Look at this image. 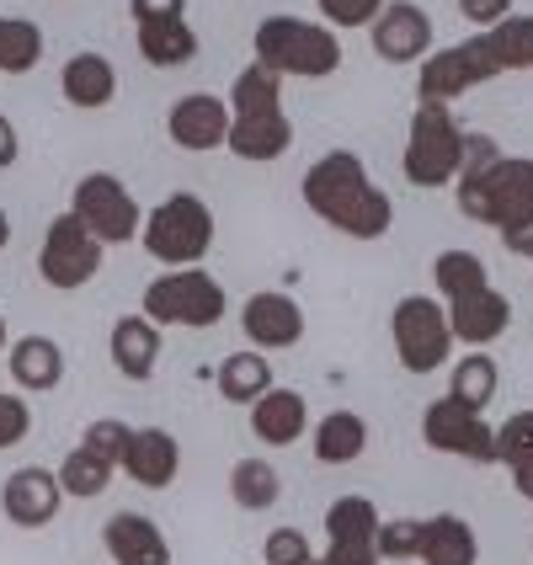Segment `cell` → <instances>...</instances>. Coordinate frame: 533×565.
I'll return each mask as SVG.
<instances>
[{
    "instance_id": "cell-20",
    "label": "cell",
    "mask_w": 533,
    "mask_h": 565,
    "mask_svg": "<svg viewBox=\"0 0 533 565\" xmlns=\"http://www.w3.org/2000/svg\"><path fill=\"white\" fill-rule=\"evenodd\" d=\"M60 92L70 107H81V113H96V107H107L113 96H118V70L107 54H75V60L60 70Z\"/></svg>"
},
{
    "instance_id": "cell-4",
    "label": "cell",
    "mask_w": 533,
    "mask_h": 565,
    "mask_svg": "<svg viewBox=\"0 0 533 565\" xmlns=\"http://www.w3.org/2000/svg\"><path fill=\"white\" fill-rule=\"evenodd\" d=\"M459 214L475 224H497L502 235L533 224V160L502 156L480 182L459 188Z\"/></svg>"
},
{
    "instance_id": "cell-1",
    "label": "cell",
    "mask_w": 533,
    "mask_h": 565,
    "mask_svg": "<svg viewBox=\"0 0 533 565\" xmlns=\"http://www.w3.org/2000/svg\"><path fill=\"white\" fill-rule=\"evenodd\" d=\"M256 64H267L273 75H294V81H326L342 70V38L320 22H305V17H262L256 22Z\"/></svg>"
},
{
    "instance_id": "cell-39",
    "label": "cell",
    "mask_w": 533,
    "mask_h": 565,
    "mask_svg": "<svg viewBox=\"0 0 533 565\" xmlns=\"http://www.w3.org/2000/svg\"><path fill=\"white\" fill-rule=\"evenodd\" d=\"M128 438H134V427H124V422H118V416H102V422H92V427H86V448H96V454H102V459H113V465H118V459H124V448H128Z\"/></svg>"
},
{
    "instance_id": "cell-24",
    "label": "cell",
    "mask_w": 533,
    "mask_h": 565,
    "mask_svg": "<svg viewBox=\"0 0 533 565\" xmlns=\"http://www.w3.org/2000/svg\"><path fill=\"white\" fill-rule=\"evenodd\" d=\"M6 369H11V379H17L22 390H54L64 379V352L54 337H17Z\"/></svg>"
},
{
    "instance_id": "cell-3",
    "label": "cell",
    "mask_w": 533,
    "mask_h": 565,
    "mask_svg": "<svg viewBox=\"0 0 533 565\" xmlns=\"http://www.w3.org/2000/svg\"><path fill=\"white\" fill-rule=\"evenodd\" d=\"M459 156H465V134L454 124L448 102H416L411 113V139H406V171L411 188H448L459 177Z\"/></svg>"
},
{
    "instance_id": "cell-19",
    "label": "cell",
    "mask_w": 533,
    "mask_h": 565,
    "mask_svg": "<svg viewBox=\"0 0 533 565\" xmlns=\"http://www.w3.org/2000/svg\"><path fill=\"white\" fill-rule=\"evenodd\" d=\"M305 427H310V406H305L299 390H278V384H273L262 401H252V433L262 443L288 448V443L305 438Z\"/></svg>"
},
{
    "instance_id": "cell-16",
    "label": "cell",
    "mask_w": 533,
    "mask_h": 565,
    "mask_svg": "<svg viewBox=\"0 0 533 565\" xmlns=\"http://www.w3.org/2000/svg\"><path fill=\"white\" fill-rule=\"evenodd\" d=\"M443 310H448V326H454V342H470V347L502 342L507 326H512V299L502 288H491V282L465 294V299H448Z\"/></svg>"
},
{
    "instance_id": "cell-47",
    "label": "cell",
    "mask_w": 533,
    "mask_h": 565,
    "mask_svg": "<svg viewBox=\"0 0 533 565\" xmlns=\"http://www.w3.org/2000/svg\"><path fill=\"white\" fill-rule=\"evenodd\" d=\"M507 475H512L518 497H523V502H533V459H518V465H507Z\"/></svg>"
},
{
    "instance_id": "cell-51",
    "label": "cell",
    "mask_w": 533,
    "mask_h": 565,
    "mask_svg": "<svg viewBox=\"0 0 533 565\" xmlns=\"http://www.w3.org/2000/svg\"><path fill=\"white\" fill-rule=\"evenodd\" d=\"M305 565H326V561H320V555H310V561H305Z\"/></svg>"
},
{
    "instance_id": "cell-17",
    "label": "cell",
    "mask_w": 533,
    "mask_h": 565,
    "mask_svg": "<svg viewBox=\"0 0 533 565\" xmlns=\"http://www.w3.org/2000/svg\"><path fill=\"white\" fill-rule=\"evenodd\" d=\"M102 544H107L113 565H171V544H166L156 518H145V512H118V518H107Z\"/></svg>"
},
{
    "instance_id": "cell-29",
    "label": "cell",
    "mask_w": 533,
    "mask_h": 565,
    "mask_svg": "<svg viewBox=\"0 0 533 565\" xmlns=\"http://www.w3.org/2000/svg\"><path fill=\"white\" fill-rule=\"evenodd\" d=\"M230 113L252 118V113H283V75H273L267 64H246L230 86Z\"/></svg>"
},
{
    "instance_id": "cell-48",
    "label": "cell",
    "mask_w": 533,
    "mask_h": 565,
    "mask_svg": "<svg viewBox=\"0 0 533 565\" xmlns=\"http://www.w3.org/2000/svg\"><path fill=\"white\" fill-rule=\"evenodd\" d=\"M502 246H507L512 256H533V224H523V230H507Z\"/></svg>"
},
{
    "instance_id": "cell-49",
    "label": "cell",
    "mask_w": 533,
    "mask_h": 565,
    "mask_svg": "<svg viewBox=\"0 0 533 565\" xmlns=\"http://www.w3.org/2000/svg\"><path fill=\"white\" fill-rule=\"evenodd\" d=\"M11 246V220H6V209H0V252Z\"/></svg>"
},
{
    "instance_id": "cell-43",
    "label": "cell",
    "mask_w": 533,
    "mask_h": 565,
    "mask_svg": "<svg viewBox=\"0 0 533 565\" xmlns=\"http://www.w3.org/2000/svg\"><path fill=\"white\" fill-rule=\"evenodd\" d=\"M459 17L470 28H497V22L512 17V0H459Z\"/></svg>"
},
{
    "instance_id": "cell-25",
    "label": "cell",
    "mask_w": 533,
    "mask_h": 565,
    "mask_svg": "<svg viewBox=\"0 0 533 565\" xmlns=\"http://www.w3.org/2000/svg\"><path fill=\"white\" fill-rule=\"evenodd\" d=\"M369 448V422L358 411H331L315 422V459L320 465H352Z\"/></svg>"
},
{
    "instance_id": "cell-13",
    "label": "cell",
    "mask_w": 533,
    "mask_h": 565,
    "mask_svg": "<svg viewBox=\"0 0 533 565\" xmlns=\"http://www.w3.org/2000/svg\"><path fill=\"white\" fill-rule=\"evenodd\" d=\"M0 507H6V518L17 523V529H43V523H54L64 507V486L54 470H43V465H22V470L6 475V486H0Z\"/></svg>"
},
{
    "instance_id": "cell-40",
    "label": "cell",
    "mask_w": 533,
    "mask_h": 565,
    "mask_svg": "<svg viewBox=\"0 0 533 565\" xmlns=\"http://www.w3.org/2000/svg\"><path fill=\"white\" fill-rule=\"evenodd\" d=\"M379 11H384V0H320V17L331 28H369Z\"/></svg>"
},
{
    "instance_id": "cell-12",
    "label": "cell",
    "mask_w": 533,
    "mask_h": 565,
    "mask_svg": "<svg viewBox=\"0 0 533 565\" xmlns=\"http://www.w3.org/2000/svg\"><path fill=\"white\" fill-rule=\"evenodd\" d=\"M369 43L384 64H422L433 49V17L416 0H384V11L369 22Z\"/></svg>"
},
{
    "instance_id": "cell-32",
    "label": "cell",
    "mask_w": 533,
    "mask_h": 565,
    "mask_svg": "<svg viewBox=\"0 0 533 565\" xmlns=\"http://www.w3.org/2000/svg\"><path fill=\"white\" fill-rule=\"evenodd\" d=\"M113 470H118L113 459H102L96 448H86V443H81L75 454H64V465H60L64 497H86V502H92V497H102V491H107Z\"/></svg>"
},
{
    "instance_id": "cell-36",
    "label": "cell",
    "mask_w": 533,
    "mask_h": 565,
    "mask_svg": "<svg viewBox=\"0 0 533 565\" xmlns=\"http://www.w3.org/2000/svg\"><path fill=\"white\" fill-rule=\"evenodd\" d=\"M374 555L390 565L416 561V555H422V523H416V518H390V523H379Z\"/></svg>"
},
{
    "instance_id": "cell-10",
    "label": "cell",
    "mask_w": 533,
    "mask_h": 565,
    "mask_svg": "<svg viewBox=\"0 0 533 565\" xmlns=\"http://www.w3.org/2000/svg\"><path fill=\"white\" fill-rule=\"evenodd\" d=\"M369 166L352 156V150H331V156H320L305 171V203H310V214L315 220H326L331 230L369 198Z\"/></svg>"
},
{
    "instance_id": "cell-42",
    "label": "cell",
    "mask_w": 533,
    "mask_h": 565,
    "mask_svg": "<svg viewBox=\"0 0 533 565\" xmlns=\"http://www.w3.org/2000/svg\"><path fill=\"white\" fill-rule=\"evenodd\" d=\"M32 433V411L22 395H6L0 390V448H17Z\"/></svg>"
},
{
    "instance_id": "cell-8",
    "label": "cell",
    "mask_w": 533,
    "mask_h": 565,
    "mask_svg": "<svg viewBox=\"0 0 533 565\" xmlns=\"http://www.w3.org/2000/svg\"><path fill=\"white\" fill-rule=\"evenodd\" d=\"M70 214L92 230L102 246H118V241H134L139 235V203L128 198V188L113 177V171H92V177H81L75 192H70Z\"/></svg>"
},
{
    "instance_id": "cell-33",
    "label": "cell",
    "mask_w": 533,
    "mask_h": 565,
    "mask_svg": "<svg viewBox=\"0 0 533 565\" xmlns=\"http://www.w3.org/2000/svg\"><path fill=\"white\" fill-rule=\"evenodd\" d=\"M43 60V32L28 17H0V70L6 75H28Z\"/></svg>"
},
{
    "instance_id": "cell-15",
    "label": "cell",
    "mask_w": 533,
    "mask_h": 565,
    "mask_svg": "<svg viewBox=\"0 0 533 565\" xmlns=\"http://www.w3.org/2000/svg\"><path fill=\"white\" fill-rule=\"evenodd\" d=\"M166 134L182 150H220L224 139H230V102H220V96H209V92L182 96L166 113Z\"/></svg>"
},
{
    "instance_id": "cell-11",
    "label": "cell",
    "mask_w": 533,
    "mask_h": 565,
    "mask_svg": "<svg viewBox=\"0 0 533 565\" xmlns=\"http://www.w3.org/2000/svg\"><path fill=\"white\" fill-rule=\"evenodd\" d=\"M422 438L438 454H459L470 465H497V427H486L480 411L459 406L454 395H443V401L422 411Z\"/></svg>"
},
{
    "instance_id": "cell-28",
    "label": "cell",
    "mask_w": 533,
    "mask_h": 565,
    "mask_svg": "<svg viewBox=\"0 0 533 565\" xmlns=\"http://www.w3.org/2000/svg\"><path fill=\"white\" fill-rule=\"evenodd\" d=\"M497 384H502L497 358H486L480 347H470V358H459V363H454V384H448V395H454L459 406L486 411L491 401H497Z\"/></svg>"
},
{
    "instance_id": "cell-41",
    "label": "cell",
    "mask_w": 533,
    "mask_h": 565,
    "mask_svg": "<svg viewBox=\"0 0 533 565\" xmlns=\"http://www.w3.org/2000/svg\"><path fill=\"white\" fill-rule=\"evenodd\" d=\"M315 550H310V539L299 534V529H273L267 534V561L262 565H305Z\"/></svg>"
},
{
    "instance_id": "cell-6",
    "label": "cell",
    "mask_w": 533,
    "mask_h": 565,
    "mask_svg": "<svg viewBox=\"0 0 533 565\" xmlns=\"http://www.w3.org/2000/svg\"><path fill=\"white\" fill-rule=\"evenodd\" d=\"M390 337H395V352H401V369H411V374H433L454 352L448 310L433 294H406L390 315Z\"/></svg>"
},
{
    "instance_id": "cell-34",
    "label": "cell",
    "mask_w": 533,
    "mask_h": 565,
    "mask_svg": "<svg viewBox=\"0 0 533 565\" xmlns=\"http://www.w3.org/2000/svg\"><path fill=\"white\" fill-rule=\"evenodd\" d=\"M486 282H491V273H486V262L475 252H443L433 262V288L443 299H465V294L486 288Z\"/></svg>"
},
{
    "instance_id": "cell-21",
    "label": "cell",
    "mask_w": 533,
    "mask_h": 565,
    "mask_svg": "<svg viewBox=\"0 0 533 565\" xmlns=\"http://www.w3.org/2000/svg\"><path fill=\"white\" fill-rule=\"evenodd\" d=\"M224 145H230V156L241 160H278L294 145V124L283 113H252V118L230 113V139Z\"/></svg>"
},
{
    "instance_id": "cell-26",
    "label": "cell",
    "mask_w": 533,
    "mask_h": 565,
    "mask_svg": "<svg viewBox=\"0 0 533 565\" xmlns=\"http://www.w3.org/2000/svg\"><path fill=\"white\" fill-rule=\"evenodd\" d=\"M267 390H273V363H267V352L246 347V352H230L220 363V395L224 401L252 406V401H262Z\"/></svg>"
},
{
    "instance_id": "cell-23",
    "label": "cell",
    "mask_w": 533,
    "mask_h": 565,
    "mask_svg": "<svg viewBox=\"0 0 533 565\" xmlns=\"http://www.w3.org/2000/svg\"><path fill=\"white\" fill-rule=\"evenodd\" d=\"M422 565H475L480 561V539L459 512H438L422 523Z\"/></svg>"
},
{
    "instance_id": "cell-18",
    "label": "cell",
    "mask_w": 533,
    "mask_h": 565,
    "mask_svg": "<svg viewBox=\"0 0 533 565\" xmlns=\"http://www.w3.org/2000/svg\"><path fill=\"white\" fill-rule=\"evenodd\" d=\"M118 470H124L134 486L166 491V486L177 480V470H182V448H177V438H171V433H160V427H139V433L128 438Z\"/></svg>"
},
{
    "instance_id": "cell-44",
    "label": "cell",
    "mask_w": 533,
    "mask_h": 565,
    "mask_svg": "<svg viewBox=\"0 0 533 565\" xmlns=\"http://www.w3.org/2000/svg\"><path fill=\"white\" fill-rule=\"evenodd\" d=\"M134 22H166V17H188V0H128Z\"/></svg>"
},
{
    "instance_id": "cell-37",
    "label": "cell",
    "mask_w": 533,
    "mask_h": 565,
    "mask_svg": "<svg viewBox=\"0 0 533 565\" xmlns=\"http://www.w3.org/2000/svg\"><path fill=\"white\" fill-rule=\"evenodd\" d=\"M533 459V411H512L497 427V465H518Z\"/></svg>"
},
{
    "instance_id": "cell-27",
    "label": "cell",
    "mask_w": 533,
    "mask_h": 565,
    "mask_svg": "<svg viewBox=\"0 0 533 565\" xmlns=\"http://www.w3.org/2000/svg\"><path fill=\"white\" fill-rule=\"evenodd\" d=\"M139 54L160 70H177L198 54V32L188 28V17H166V22H139Z\"/></svg>"
},
{
    "instance_id": "cell-7",
    "label": "cell",
    "mask_w": 533,
    "mask_h": 565,
    "mask_svg": "<svg viewBox=\"0 0 533 565\" xmlns=\"http://www.w3.org/2000/svg\"><path fill=\"white\" fill-rule=\"evenodd\" d=\"M497 75H502V64L491 54V38L480 32L470 43H454V49H438V54L422 60V70H416V102H454V96L475 92V86H486Z\"/></svg>"
},
{
    "instance_id": "cell-45",
    "label": "cell",
    "mask_w": 533,
    "mask_h": 565,
    "mask_svg": "<svg viewBox=\"0 0 533 565\" xmlns=\"http://www.w3.org/2000/svg\"><path fill=\"white\" fill-rule=\"evenodd\" d=\"M320 561L326 565H379V555H374V544H331Z\"/></svg>"
},
{
    "instance_id": "cell-5",
    "label": "cell",
    "mask_w": 533,
    "mask_h": 565,
    "mask_svg": "<svg viewBox=\"0 0 533 565\" xmlns=\"http://www.w3.org/2000/svg\"><path fill=\"white\" fill-rule=\"evenodd\" d=\"M145 315L156 326H188V331H209L224 320V282L203 267H171L145 288Z\"/></svg>"
},
{
    "instance_id": "cell-9",
    "label": "cell",
    "mask_w": 533,
    "mask_h": 565,
    "mask_svg": "<svg viewBox=\"0 0 533 565\" xmlns=\"http://www.w3.org/2000/svg\"><path fill=\"white\" fill-rule=\"evenodd\" d=\"M102 241H96L86 224L75 220V214H60V220L43 230V246H38V273L49 288H86V282L102 273Z\"/></svg>"
},
{
    "instance_id": "cell-31",
    "label": "cell",
    "mask_w": 533,
    "mask_h": 565,
    "mask_svg": "<svg viewBox=\"0 0 533 565\" xmlns=\"http://www.w3.org/2000/svg\"><path fill=\"white\" fill-rule=\"evenodd\" d=\"M230 497H235V507H246V512H267L283 497V475L267 459H241L230 470Z\"/></svg>"
},
{
    "instance_id": "cell-14",
    "label": "cell",
    "mask_w": 533,
    "mask_h": 565,
    "mask_svg": "<svg viewBox=\"0 0 533 565\" xmlns=\"http://www.w3.org/2000/svg\"><path fill=\"white\" fill-rule=\"evenodd\" d=\"M241 331H246V342H252L256 352H283V347H294L305 337V310H299L288 294L267 288V294H252V299H246Z\"/></svg>"
},
{
    "instance_id": "cell-2",
    "label": "cell",
    "mask_w": 533,
    "mask_h": 565,
    "mask_svg": "<svg viewBox=\"0 0 533 565\" xmlns=\"http://www.w3.org/2000/svg\"><path fill=\"white\" fill-rule=\"evenodd\" d=\"M139 235H145V252L166 267H198L214 246V214L198 192H171L156 214H145Z\"/></svg>"
},
{
    "instance_id": "cell-22",
    "label": "cell",
    "mask_w": 533,
    "mask_h": 565,
    "mask_svg": "<svg viewBox=\"0 0 533 565\" xmlns=\"http://www.w3.org/2000/svg\"><path fill=\"white\" fill-rule=\"evenodd\" d=\"M156 358H160V331L150 315H124L118 326H113V363H118V374L134 379V384H145V379L156 374Z\"/></svg>"
},
{
    "instance_id": "cell-46",
    "label": "cell",
    "mask_w": 533,
    "mask_h": 565,
    "mask_svg": "<svg viewBox=\"0 0 533 565\" xmlns=\"http://www.w3.org/2000/svg\"><path fill=\"white\" fill-rule=\"evenodd\" d=\"M17 150H22V139H17V128H11V118L0 113V171L17 160Z\"/></svg>"
},
{
    "instance_id": "cell-30",
    "label": "cell",
    "mask_w": 533,
    "mask_h": 565,
    "mask_svg": "<svg viewBox=\"0 0 533 565\" xmlns=\"http://www.w3.org/2000/svg\"><path fill=\"white\" fill-rule=\"evenodd\" d=\"M379 507L369 497H337V502L326 507V539L331 544H374L379 534Z\"/></svg>"
},
{
    "instance_id": "cell-38",
    "label": "cell",
    "mask_w": 533,
    "mask_h": 565,
    "mask_svg": "<svg viewBox=\"0 0 533 565\" xmlns=\"http://www.w3.org/2000/svg\"><path fill=\"white\" fill-rule=\"evenodd\" d=\"M497 160H502V145H497L491 134H465V156H459V177H454V188H470V182H480Z\"/></svg>"
},
{
    "instance_id": "cell-35",
    "label": "cell",
    "mask_w": 533,
    "mask_h": 565,
    "mask_svg": "<svg viewBox=\"0 0 533 565\" xmlns=\"http://www.w3.org/2000/svg\"><path fill=\"white\" fill-rule=\"evenodd\" d=\"M486 38H491V54L502 64V75L507 70H533V17H507L497 28H486Z\"/></svg>"
},
{
    "instance_id": "cell-50",
    "label": "cell",
    "mask_w": 533,
    "mask_h": 565,
    "mask_svg": "<svg viewBox=\"0 0 533 565\" xmlns=\"http://www.w3.org/2000/svg\"><path fill=\"white\" fill-rule=\"evenodd\" d=\"M0 347H6V315H0Z\"/></svg>"
}]
</instances>
